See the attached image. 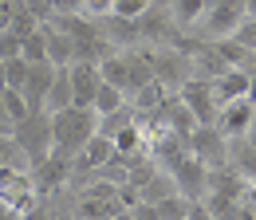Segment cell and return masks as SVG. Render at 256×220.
Listing matches in <instances>:
<instances>
[{"label":"cell","instance_id":"1","mask_svg":"<svg viewBox=\"0 0 256 220\" xmlns=\"http://www.w3.org/2000/svg\"><path fill=\"white\" fill-rule=\"evenodd\" d=\"M52 134H56V154L75 161V154L98 134V114L87 106L60 110V114H52Z\"/></svg>","mask_w":256,"mask_h":220},{"label":"cell","instance_id":"2","mask_svg":"<svg viewBox=\"0 0 256 220\" xmlns=\"http://www.w3.org/2000/svg\"><path fill=\"white\" fill-rule=\"evenodd\" d=\"M12 138L24 150V157H28V169H36L40 161H48L56 154V134H52V114L48 110H36L28 122H20L12 130Z\"/></svg>","mask_w":256,"mask_h":220},{"label":"cell","instance_id":"3","mask_svg":"<svg viewBox=\"0 0 256 220\" xmlns=\"http://www.w3.org/2000/svg\"><path fill=\"white\" fill-rule=\"evenodd\" d=\"M244 20H248V0H209V8H205L197 28L213 43V39H228Z\"/></svg>","mask_w":256,"mask_h":220},{"label":"cell","instance_id":"4","mask_svg":"<svg viewBox=\"0 0 256 220\" xmlns=\"http://www.w3.org/2000/svg\"><path fill=\"white\" fill-rule=\"evenodd\" d=\"M146 51H150V63H154V79H158L162 87H170L174 94L193 79V59L182 51V47L158 43V47H146Z\"/></svg>","mask_w":256,"mask_h":220},{"label":"cell","instance_id":"5","mask_svg":"<svg viewBox=\"0 0 256 220\" xmlns=\"http://www.w3.org/2000/svg\"><path fill=\"white\" fill-rule=\"evenodd\" d=\"M178 98L197 114V122H201V126H217L221 102H217V91H213V79H197V75H193L190 83L178 91Z\"/></svg>","mask_w":256,"mask_h":220},{"label":"cell","instance_id":"6","mask_svg":"<svg viewBox=\"0 0 256 220\" xmlns=\"http://www.w3.org/2000/svg\"><path fill=\"white\" fill-rule=\"evenodd\" d=\"M190 154L197 161H205L209 169H224L228 165V138L217 126H197L190 138Z\"/></svg>","mask_w":256,"mask_h":220},{"label":"cell","instance_id":"7","mask_svg":"<svg viewBox=\"0 0 256 220\" xmlns=\"http://www.w3.org/2000/svg\"><path fill=\"white\" fill-rule=\"evenodd\" d=\"M174 181H178V189H182V197H190V201H201V197H209V165L205 161H197L193 154H186L174 169Z\"/></svg>","mask_w":256,"mask_h":220},{"label":"cell","instance_id":"8","mask_svg":"<svg viewBox=\"0 0 256 220\" xmlns=\"http://www.w3.org/2000/svg\"><path fill=\"white\" fill-rule=\"evenodd\" d=\"M114 142L106 138V134H95L79 154H75V161H71V173H91V177H98V169H106L110 161H114Z\"/></svg>","mask_w":256,"mask_h":220},{"label":"cell","instance_id":"9","mask_svg":"<svg viewBox=\"0 0 256 220\" xmlns=\"http://www.w3.org/2000/svg\"><path fill=\"white\" fill-rule=\"evenodd\" d=\"M252 118H256V102H252V98H236V102H224V106H221L217 130L232 142V138H244V134H248Z\"/></svg>","mask_w":256,"mask_h":220},{"label":"cell","instance_id":"10","mask_svg":"<svg viewBox=\"0 0 256 220\" xmlns=\"http://www.w3.org/2000/svg\"><path fill=\"white\" fill-rule=\"evenodd\" d=\"M67 75H71V91H75V106H87L91 110V102H95L98 87H102V75H98V63H71L67 67Z\"/></svg>","mask_w":256,"mask_h":220},{"label":"cell","instance_id":"11","mask_svg":"<svg viewBox=\"0 0 256 220\" xmlns=\"http://www.w3.org/2000/svg\"><path fill=\"white\" fill-rule=\"evenodd\" d=\"M32 177H36V189L48 197V193H56V189L64 185L67 177H71V157H60V154H52L48 161H40L32 169Z\"/></svg>","mask_w":256,"mask_h":220},{"label":"cell","instance_id":"12","mask_svg":"<svg viewBox=\"0 0 256 220\" xmlns=\"http://www.w3.org/2000/svg\"><path fill=\"white\" fill-rule=\"evenodd\" d=\"M56 75H60V67L56 63H32V71H28V102H32V110H44V98L52 91V83H56Z\"/></svg>","mask_w":256,"mask_h":220},{"label":"cell","instance_id":"13","mask_svg":"<svg viewBox=\"0 0 256 220\" xmlns=\"http://www.w3.org/2000/svg\"><path fill=\"white\" fill-rule=\"evenodd\" d=\"M248 87H252V75L244 67H232L224 71L221 79H213V91H217V102H236V98H248Z\"/></svg>","mask_w":256,"mask_h":220},{"label":"cell","instance_id":"14","mask_svg":"<svg viewBox=\"0 0 256 220\" xmlns=\"http://www.w3.org/2000/svg\"><path fill=\"white\" fill-rule=\"evenodd\" d=\"M44 31H48V59L56 67H71L75 63V39L56 24H44Z\"/></svg>","mask_w":256,"mask_h":220},{"label":"cell","instance_id":"15","mask_svg":"<svg viewBox=\"0 0 256 220\" xmlns=\"http://www.w3.org/2000/svg\"><path fill=\"white\" fill-rule=\"evenodd\" d=\"M71 106H75L71 75H67V67H60V75H56L52 91H48V98H44V110H48V114H60V110H71Z\"/></svg>","mask_w":256,"mask_h":220},{"label":"cell","instance_id":"16","mask_svg":"<svg viewBox=\"0 0 256 220\" xmlns=\"http://www.w3.org/2000/svg\"><path fill=\"white\" fill-rule=\"evenodd\" d=\"M228 165H232L244 181H256V150L244 138H232V142H228Z\"/></svg>","mask_w":256,"mask_h":220},{"label":"cell","instance_id":"17","mask_svg":"<svg viewBox=\"0 0 256 220\" xmlns=\"http://www.w3.org/2000/svg\"><path fill=\"white\" fill-rule=\"evenodd\" d=\"M98 75H102V83H110V87L126 91V79H130V63H126V51H110L106 59L98 63Z\"/></svg>","mask_w":256,"mask_h":220},{"label":"cell","instance_id":"18","mask_svg":"<svg viewBox=\"0 0 256 220\" xmlns=\"http://www.w3.org/2000/svg\"><path fill=\"white\" fill-rule=\"evenodd\" d=\"M205 8H209V0H170V20L178 28H193V24H201Z\"/></svg>","mask_w":256,"mask_h":220},{"label":"cell","instance_id":"19","mask_svg":"<svg viewBox=\"0 0 256 220\" xmlns=\"http://www.w3.org/2000/svg\"><path fill=\"white\" fill-rule=\"evenodd\" d=\"M130 98H126V91H118V87H110V83H102L98 87V94H95V102H91V110H95L98 118H106V114H114V110H122Z\"/></svg>","mask_w":256,"mask_h":220},{"label":"cell","instance_id":"20","mask_svg":"<svg viewBox=\"0 0 256 220\" xmlns=\"http://www.w3.org/2000/svg\"><path fill=\"white\" fill-rule=\"evenodd\" d=\"M0 98H4V110H8V118H12L16 126H20V122H28V118L36 114L24 91H0Z\"/></svg>","mask_w":256,"mask_h":220},{"label":"cell","instance_id":"21","mask_svg":"<svg viewBox=\"0 0 256 220\" xmlns=\"http://www.w3.org/2000/svg\"><path fill=\"white\" fill-rule=\"evenodd\" d=\"M0 169H28V157L12 134H0Z\"/></svg>","mask_w":256,"mask_h":220},{"label":"cell","instance_id":"22","mask_svg":"<svg viewBox=\"0 0 256 220\" xmlns=\"http://www.w3.org/2000/svg\"><path fill=\"white\" fill-rule=\"evenodd\" d=\"M24 59L28 63H52L48 59V31H44V24L24 35Z\"/></svg>","mask_w":256,"mask_h":220},{"label":"cell","instance_id":"23","mask_svg":"<svg viewBox=\"0 0 256 220\" xmlns=\"http://www.w3.org/2000/svg\"><path fill=\"white\" fill-rule=\"evenodd\" d=\"M28 71H32V63L24 59V55H16V59L4 63V79H8V91H24V87H28Z\"/></svg>","mask_w":256,"mask_h":220},{"label":"cell","instance_id":"24","mask_svg":"<svg viewBox=\"0 0 256 220\" xmlns=\"http://www.w3.org/2000/svg\"><path fill=\"white\" fill-rule=\"evenodd\" d=\"M190 197H182V193H174V197H166L158 205V220H186L190 217Z\"/></svg>","mask_w":256,"mask_h":220},{"label":"cell","instance_id":"25","mask_svg":"<svg viewBox=\"0 0 256 220\" xmlns=\"http://www.w3.org/2000/svg\"><path fill=\"white\" fill-rule=\"evenodd\" d=\"M150 8H154V0H114V16H122V20H142Z\"/></svg>","mask_w":256,"mask_h":220},{"label":"cell","instance_id":"26","mask_svg":"<svg viewBox=\"0 0 256 220\" xmlns=\"http://www.w3.org/2000/svg\"><path fill=\"white\" fill-rule=\"evenodd\" d=\"M16 55H24V39H20L12 28H4L0 31V59L8 63V59H16Z\"/></svg>","mask_w":256,"mask_h":220},{"label":"cell","instance_id":"27","mask_svg":"<svg viewBox=\"0 0 256 220\" xmlns=\"http://www.w3.org/2000/svg\"><path fill=\"white\" fill-rule=\"evenodd\" d=\"M232 39H236L240 47H248V51H252V55H256V16H248V20L240 24V28L232 31Z\"/></svg>","mask_w":256,"mask_h":220},{"label":"cell","instance_id":"28","mask_svg":"<svg viewBox=\"0 0 256 220\" xmlns=\"http://www.w3.org/2000/svg\"><path fill=\"white\" fill-rule=\"evenodd\" d=\"M12 28V0H0V31Z\"/></svg>","mask_w":256,"mask_h":220},{"label":"cell","instance_id":"29","mask_svg":"<svg viewBox=\"0 0 256 220\" xmlns=\"http://www.w3.org/2000/svg\"><path fill=\"white\" fill-rule=\"evenodd\" d=\"M16 130V122L8 118V110H4V98H0V134H12Z\"/></svg>","mask_w":256,"mask_h":220},{"label":"cell","instance_id":"30","mask_svg":"<svg viewBox=\"0 0 256 220\" xmlns=\"http://www.w3.org/2000/svg\"><path fill=\"white\" fill-rule=\"evenodd\" d=\"M0 220H20V217H16V213H12V209H8L4 201H0Z\"/></svg>","mask_w":256,"mask_h":220},{"label":"cell","instance_id":"31","mask_svg":"<svg viewBox=\"0 0 256 220\" xmlns=\"http://www.w3.org/2000/svg\"><path fill=\"white\" fill-rule=\"evenodd\" d=\"M244 142H248V146L256 150V118H252V126H248V134H244Z\"/></svg>","mask_w":256,"mask_h":220},{"label":"cell","instance_id":"32","mask_svg":"<svg viewBox=\"0 0 256 220\" xmlns=\"http://www.w3.org/2000/svg\"><path fill=\"white\" fill-rule=\"evenodd\" d=\"M0 91H8V79H4V59H0Z\"/></svg>","mask_w":256,"mask_h":220},{"label":"cell","instance_id":"33","mask_svg":"<svg viewBox=\"0 0 256 220\" xmlns=\"http://www.w3.org/2000/svg\"><path fill=\"white\" fill-rule=\"evenodd\" d=\"M252 67H256V55H252ZM252 67H248V71H252Z\"/></svg>","mask_w":256,"mask_h":220}]
</instances>
